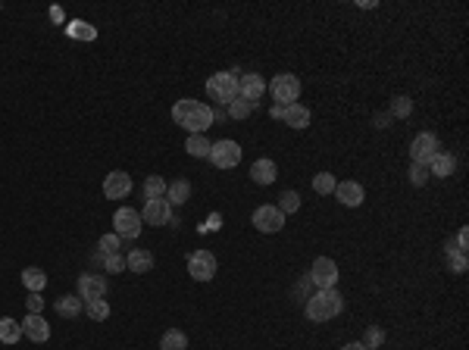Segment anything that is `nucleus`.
Here are the masks:
<instances>
[{
  "label": "nucleus",
  "mask_w": 469,
  "mask_h": 350,
  "mask_svg": "<svg viewBox=\"0 0 469 350\" xmlns=\"http://www.w3.org/2000/svg\"><path fill=\"white\" fill-rule=\"evenodd\" d=\"M172 119H176V125H182L188 135H204L207 128L213 125V110L200 101L182 97V101H176V107H172Z\"/></svg>",
  "instance_id": "nucleus-1"
},
{
  "label": "nucleus",
  "mask_w": 469,
  "mask_h": 350,
  "mask_svg": "<svg viewBox=\"0 0 469 350\" xmlns=\"http://www.w3.org/2000/svg\"><path fill=\"white\" fill-rule=\"evenodd\" d=\"M341 310H344V297L338 294V288H322L306 297V319L310 322H329Z\"/></svg>",
  "instance_id": "nucleus-2"
},
{
  "label": "nucleus",
  "mask_w": 469,
  "mask_h": 350,
  "mask_svg": "<svg viewBox=\"0 0 469 350\" xmlns=\"http://www.w3.org/2000/svg\"><path fill=\"white\" fill-rule=\"evenodd\" d=\"M207 97L216 101L219 107H229L238 97V75L235 72H216L207 79Z\"/></svg>",
  "instance_id": "nucleus-3"
},
{
  "label": "nucleus",
  "mask_w": 469,
  "mask_h": 350,
  "mask_svg": "<svg viewBox=\"0 0 469 350\" xmlns=\"http://www.w3.org/2000/svg\"><path fill=\"white\" fill-rule=\"evenodd\" d=\"M269 94L279 107H291V103H300V79L294 72H279L269 81Z\"/></svg>",
  "instance_id": "nucleus-4"
},
{
  "label": "nucleus",
  "mask_w": 469,
  "mask_h": 350,
  "mask_svg": "<svg viewBox=\"0 0 469 350\" xmlns=\"http://www.w3.org/2000/svg\"><path fill=\"white\" fill-rule=\"evenodd\" d=\"M306 276H310V282H313V288L316 291L335 288V285H338V262L329 260V256H316Z\"/></svg>",
  "instance_id": "nucleus-5"
},
{
  "label": "nucleus",
  "mask_w": 469,
  "mask_h": 350,
  "mask_svg": "<svg viewBox=\"0 0 469 350\" xmlns=\"http://www.w3.org/2000/svg\"><path fill=\"white\" fill-rule=\"evenodd\" d=\"M253 225H257V231H263V235H275V231L285 229V213H282L275 203H263V207L253 209Z\"/></svg>",
  "instance_id": "nucleus-6"
},
{
  "label": "nucleus",
  "mask_w": 469,
  "mask_h": 350,
  "mask_svg": "<svg viewBox=\"0 0 469 350\" xmlns=\"http://www.w3.org/2000/svg\"><path fill=\"white\" fill-rule=\"evenodd\" d=\"M141 229H144V223H141V213H138V209L123 207L113 213V231L119 238H138Z\"/></svg>",
  "instance_id": "nucleus-7"
},
{
  "label": "nucleus",
  "mask_w": 469,
  "mask_h": 350,
  "mask_svg": "<svg viewBox=\"0 0 469 350\" xmlns=\"http://www.w3.org/2000/svg\"><path fill=\"white\" fill-rule=\"evenodd\" d=\"M188 276L194 278V282H210V278L216 276V256H213L210 250H194V254L188 256Z\"/></svg>",
  "instance_id": "nucleus-8"
},
{
  "label": "nucleus",
  "mask_w": 469,
  "mask_h": 350,
  "mask_svg": "<svg viewBox=\"0 0 469 350\" xmlns=\"http://www.w3.org/2000/svg\"><path fill=\"white\" fill-rule=\"evenodd\" d=\"M441 150V144H438V138L432 135V132H419V135L410 141V160L419 163V166H426L432 156Z\"/></svg>",
  "instance_id": "nucleus-9"
},
{
  "label": "nucleus",
  "mask_w": 469,
  "mask_h": 350,
  "mask_svg": "<svg viewBox=\"0 0 469 350\" xmlns=\"http://www.w3.org/2000/svg\"><path fill=\"white\" fill-rule=\"evenodd\" d=\"M210 160L216 169H235L241 163V144L238 141H216L210 147Z\"/></svg>",
  "instance_id": "nucleus-10"
},
{
  "label": "nucleus",
  "mask_w": 469,
  "mask_h": 350,
  "mask_svg": "<svg viewBox=\"0 0 469 350\" xmlns=\"http://www.w3.org/2000/svg\"><path fill=\"white\" fill-rule=\"evenodd\" d=\"M141 223L144 225H169L172 223V207L166 197H154V200L144 203L141 209Z\"/></svg>",
  "instance_id": "nucleus-11"
},
{
  "label": "nucleus",
  "mask_w": 469,
  "mask_h": 350,
  "mask_svg": "<svg viewBox=\"0 0 469 350\" xmlns=\"http://www.w3.org/2000/svg\"><path fill=\"white\" fill-rule=\"evenodd\" d=\"M129 191H132V175H125L123 169H116V172H110L103 178V197L107 200H123V197H129Z\"/></svg>",
  "instance_id": "nucleus-12"
},
{
  "label": "nucleus",
  "mask_w": 469,
  "mask_h": 350,
  "mask_svg": "<svg viewBox=\"0 0 469 350\" xmlns=\"http://www.w3.org/2000/svg\"><path fill=\"white\" fill-rule=\"evenodd\" d=\"M263 94H266L263 75L247 72V75H241V79H238V97H244V101H251V103H260V97H263Z\"/></svg>",
  "instance_id": "nucleus-13"
},
{
  "label": "nucleus",
  "mask_w": 469,
  "mask_h": 350,
  "mask_svg": "<svg viewBox=\"0 0 469 350\" xmlns=\"http://www.w3.org/2000/svg\"><path fill=\"white\" fill-rule=\"evenodd\" d=\"M22 335H25L28 341H34V344H44V341L50 338V325H48V319H44L41 313H28L25 322H22Z\"/></svg>",
  "instance_id": "nucleus-14"
},
{
  "label": "nucleus",
  "mask_w": 469,
  "mask_h": 350,
  "mask_svg": "<svg viewBox=\"0 0 469 350\" xmlns=\"http://www.w3.org/2000/svg\"><path fill=\"white\" fill-rule=\"evenodd\" d=\"M335 197H338V203H344V207H360V203L366 200V191H363L360 182H338L335 185Z\"/></svg>",
  "instance_id": "nucleus-15"
},
{
  "label": "nucleus",
  "mask_w": 469,
  "mask_h": 350,
  "mask_svg": "<svg viewBox=\"0 0 469 350\" xmlns=\"http://www.w3.org/2000/svg\"><path fill=\"white\" fill-rule=\"evenodd\" d=\"M107 294V278L103 276H79V297L82 300H97Z\"/></svg>",
  "instance_id": "nucleus-16"
},
{
  "label": "nucleus",
  "mask_w": 469,
  "mask_h": 350,
  "mask_svg": "<svg viewBox=\"0 0 469 350\" xmlns=\"http://www.w3.org/2000/svg\"><path fill=\"white\" fill-rule=\"evenodd\" d=\"M426 169H428V175H435V178H448V175H454L457 160H454V154H448V150H438V154L426 163Z\"/></svg>",
  "instance_id": "nucleus-17"
},
{
  "label": "nucleus",
  "mask_w": 469,
  "mask_h": 350,
  "mask_svg": "<svg viewBox=\"0 0 469 350\" xmlns=\"http://www.w3.org/2000/svg\"><path fill=\"white\" fill-rule=\"evenodd\" d=\"M125 269L135 272V276L150 272L154 269V254H150V250H129V254H125Z\"/></svg>",
  "instance_id": "nucleus-18"
},
{
  "label": "nucleus",
  "mask_w": 469,
  "mask_h": 350,
  "mask_svg": "<svg viewBox=\"0 0 469 350\" xmlns=\"http://www.w3.org/2000/svg\"><path fill=\"white\" fill-rule=\"evenodd\" d=\"M275 175H279V169H275V160H257L251 166V182L253 185H272L275 182Z\"/></svg>",
  "instance_id": "nucleus-19"
},
{
  "label": "nucleus",
  "mask_w": 469,
  "mask_h": 350,
  "mask_svg": "<svg viewBox=\"0 0 469 350\" xmlns=\"http://www.w3.org/2000/svg\"><path fill=\"white\" fill-rule=\"evenodd\" d=\"M54 310H56V316H63V319H75L85 310V300L82 297H72V294H63L54 300Z\"/></svg>",
  "instance_id": "nucleus-20"
},
{
  "label": "nucleus",
  "mask_w": 469,
  "mask_h": 350,
  "mask_svg": "<svg viewBox=\"0 0 469 350\" xmlns=\"http://www.w3.org/2000/svg\"><path fill=\"white\" fill-rule=\"evenodd\" d=\"M282 122H285L288 128H298V132H304V128L310 125V110H306L304 103H291V107H285V116H282Z\"/></svg>",
  "instance_id": "nucleus-21"
},
{
  "label": "nucleus",
  "mask_w": 469,
  "mask_h": 350,
  "mask_svg": "<svg viewBox=\"0 0 469 350\" xmlns=\"http://www.w3.org/2000/svg\"><path fill=\"white\" fill-rule=\"evenodd\" d=\"M66 34L69 38H75V41H94L97 28L91 25V22H85V19H72V22H66Z\"/></svg>",
  "instance_id": "nucleus-22"
},
{
  "label": "nucleus",
  "mask_w": 469,
  "mask_h": 350,
  "mask_svg": "<svg viewBox=\"0 0 469 350\" xmlns=\"http://www.w3.org/2000/svg\"><path fill=\"white\" fill-rule=\"evenodd\" d=\"M191 197V182L188 178H176L172 185H166V200H169V207L172 203H185Z\"/></svg>",
  "instance_id": "nucleus-23"
},
{
  "label": "nucleus",
  "mask_w": 469,
  "mask_h": 350,
  "mask_svg": "<svg viewBox=\"0 0 469 350\" xmlns=\"http://www.w3.org/2000/svg\"><path fill=\"white\" fill-rule=\"evenodd\" d=\"M19 338H22V322H16L10 316L0 319V344H16Z\"/></svg>",
  "instance_id": "nucleus-24"
},
{
  "label": "nucleus",
  "mask_w": 469,
  "mask_h": 350,
  "mask_svg": "<svg viewBox=\"0 0 469 350\" xmlns=\"http://www.w3.org/2000/svg\"><path fill=\"white\" fill-rule=\"evenodd\" d=\"M160 350H188V335L178 329H169L160 338Z\"/></svg>",
  "instance_id": "nucleus-25"
},
{
  "label": "nucleus",
  "mask_w": 469,
  "mask_h": 350,
  "mask_svg": "<svg viewBox=\"0 0 469 350\" xmlns=\"http://www.w3.org/2000/svg\"><path fill=\"white\" fill-rule=\"evenodd\" d=\"M444 250H448V269L454 272V276H463V272H466V266H469L466 254H463L460 247H454L450 241H448V247H444Z\"/></svg>",
  "instance_id": "nucleus-26"
},
{
  "label": "nucleus",
  "mask_w": 469,
  "mask_h": 350,
  "mask_svg": "<svg viewBox=\"0 0 469 350\" xmlns=\"http://www.w3.org/2000/svg\"><path fill=\"white\" fill-rule=\"evenodd\" d=\"M22 285H25L28 291H41L44 285H48V276H44V269H38V266H28V269H22Z\"/></svg>",
  "instance_id": "nucleus-27"
},
{
  "label": "nucleus",
  "mask_w": 469,
  "mask_h": 350,
  "mask_svg": "<svg viewBox=\"0 0 469 350\" xmlns=\"http://www.w3.org/2000/svg\"><path fill=\"white\" fill-rule=\"evenodd\" d=\"M335 185H338V178H335L332 172H316L313 175V191H316V194H335Z\"/></svg>",
  "instance_id": "nucleus-28"
},
{
  "label": "nucleus",
  "mask_w": 469,
  "mask_h": 350,
  "mask_svg": "<svg viewBox=\"0 0 469 350\" xmlns=\"http://www.w3.org/2000/svg\"><path fill=\"white\" fill-rule=\"evenodd\" d=\"M210 147L213 144L207 141V135H188V141H185V150L191 156H210Z\"/></svg>",
  "instance_id": "nucleus-29"
},
{
  "label": "nucleus",
  "mask_w": 469,
  "mask_h": 350,
  "mask_svg": "<svg viewBox=\"0 0 469 350\" xmlns=\"http://www.w3.org/2000/svg\"><path fill=\"white\" fill-rule=\"evenodd\" d=\"M260 103H251V101H244V97H235V101L229 103V116L231 119H247V116H251V110H257Z\"/></svg>",
  "instance_id": "nucleus-30"
},
{
  "label": "nucleus",
  "mask_w": 469,
  "mask_h": 350,
  "mask_svg": "<svg viewBox=\"0 0 469 350\" xmlns=\"http://www.w3.org/2000/svg\"><path fill=\"white\" fill-rule=\"evenodd\" d=\"M85 313H88L94 322H103V319L110 316V303L103 300V297H97V300H85Z\"/></svg>",
  "instance_id": "nucleus-31"
},
{
  "label": "nucleus",
  "mask_w": 469,
  "mask_h": 350,
  "mask_svg": "<svg viewBox=\"0 0 469 350\" xmlns=\"http://www.w3.org/2000/svg\"><path fill=\"white\" fill-rule=\"evenodd\" d=\"M144 197H147V200L166 197V182L160 178V175H147V178H144Z\"/></svg>",
  "instance_id": "nucleus-32"
},
{
  "label": "nucleus",
  "mask_w": 469,
  "mask_h": 350,
  "mask_svg": "<svg viewBox=\"0 0 469 350\" xmlns=\"http://www.w3.org/2000/svg\"><path fill=\"white\" fill-rule=\"evenodd\" d=\"M410 110H413V101H410V97H404V94H397L395 101H391V119H407L410 116Z\"/></svg>",
  "instance_id": "nucleus-33"
},
{
  "label": "nucleus",
  "mask_w": 469,
  "mask_h": 350,
  "mask_svg": "<svg viewBox=\"0 0 469 350\" xmlns=\"http://www.w3.org/2000/svg\"><path fill=\"white\" fill-rule=\"evenodd\" d=\"M119 247H123V238L116 235H103L101 241H97V250H101V256H110V254H119Z\"/></svg>",
  "instance_id": "nucleus-34"
},
{
  "label": "nucleus",
  "mask_w": 469,
  "mask_h": 350,
  "mask_svg": "<svg viewBox=\"0 0 469 350\" xmlns=\"http://www.w3.org/2000/svg\"><path fill=\"white\" fill-rule=\"evenodd\" d=\"M275 207L282 209V213H294V209H300V194L298 191H282V197H279V203Z\"/></svg>",
  "instance_id": "nucleus-35"
},
{
  "label": "nucleus",
  "mask_w": 469,
  "mask_h": 350,
  "mask_svg": "<svg viewBox=\"0 0 469 350\" xmlns=\"http://www.w3.org/2000/svg\"><path fill=\"white\" fill-rule=\"evenodd\" d=\"M382 341H385V331H382L379 329V325H369V329H366V335H363V347H366V350H375V347H382Z\"/></svg>",
  "instance_id": "nucleus-36"
},
{
  "label": "nucleus",
  "mask_w": 469,
  "mask_h": 350,
  "mask_svg": "<svg viewBox=\"0 0 469 350\" xmlns=\"http://www.w3.org/2000/svg\"><path fill=\"white\" fill-rule=\"evenodd\" d=\"M103 269H107V272H123L125 269V254H123V250H119V254L103 256Z\"/></svg>",
  "instance_id": "nucleus-37"
},
{
  "label": "nucleus",
  "mask_w": 469,
  "mask_h": 350,
  "mask_svg": "<svg viewBox=\"0 0 469 350\" xmlns=\"http://www.w3.org/2000/svg\"><path fill=\"white\" fill-rule=\"evenodd\" d=\"M426 178H428V169L419 166V163H413V166H410V185L422 188V185H426Z\"/></svg>",
  "instance_id": "nucleus-38"
},
{
  "label": "nucleus",
  "mask_w": 469,
  "mask_h": 350,
  "mask_svg": "<svg viewBox=\"0 0 469 350\" xmlns=\"http://www.w3.org/2000/svg\"><path fill=\"white\" fill-rule=\"evenodd\" d=\"M41 310H44L41 291H32V294H28V313H41Z\"/></svg>",
  "instance_id": "nucleus-39"
},
{
  "label": "nucleus",
  "mask_w": 469,
  "mask_h": 350,
  "mask_svg": "<svg viewBox=\"0 0 469 350\" xmlns=\"http://www.w3.org/2000/svg\"><path fill=\"white\" fill-rule=\"evenodd\" d=\"M454 247H460L463 254H466V229H460V231H457V241H454Z\"/></svg>",
  "instance_id": "nucleus-40"
},
{
  "label": "nucleus",
  "mask_w": 469,
  "mask_h": 350,
  "mask_svg": "<svg viewBox=\"0 0 469 350\" xmlns=\"http://www.w3.org/2000/svg\"><path fill=\"white\" fill-rule=\"evenodd\" d=\"M269 113H272V119H282V116H285V107H279V103H272Z\"/></svg>",
  "instance_id": "nucleus-41"
},
{
  "label": "nucleus",
  "mask_w": 469,
  "mask_h": 350,
  "mask_svg": "<svg viewBox=\"0 0 469 350\" xmlns=\"http://www.w3.org/2000/svg\"><path fill=\"white\" fill-rule=\"evenodd\" d=\"M388 122H391V116H388V113H382V116H379V119H375V125H379V128H385V125H388Z\"/></svg>",
  "instance_id": "nucleus-42"
},
{
  "label": "nucleus",
  "mask_w": 469,
  "mask_h": 350,
  "mask_svg": "<svg viewBox=\"0 0 469 350\" xmlns=\"http://www.w3.org/2000/svg\"><path fill=\"white\" fill-rule=\"evenodd\" d=\"M341 350H366V347H363L360 341H351V344H344V347H341Z\"/></svg>",
  "instance_id": "nucleus-43"
}]
</instances>
